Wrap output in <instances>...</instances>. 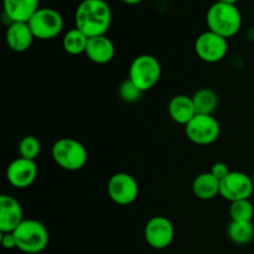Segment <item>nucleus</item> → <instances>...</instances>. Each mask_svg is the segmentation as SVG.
<instances>
[{"instance_id": "obj_19", "label": "nucleus", "mask_w": 254, "mask_h": 254, "mask_svg": "<svg viewBox=\"0 0 254 254\" xmlns=\"http://www.w3.org/2000/svg\"><path fill=\"white\" fill-rule=\"evenodd\" d=\"M192 102L196 113L213 116L218 107V96L211 88H201L195 92L192 96Z\"/></svg>"}, {"instance_id": "obj_25", "label": "nucleus", "mask_w": 254, "mask_h": 254, "mask_svg": "<svg viewBox=\"0 0 254 254\" xmlns=\"http://www.w3.org/2000/svg\"><path fill=\"white\" fill-rule=\"evenodd\" d=\"M211 174H212L213 176H215L217 180H223V179L226 178V176L228 175V174L231 173L230 168H228V165L226 163H222V161H217V163H215L212 165V168H211Z\"/></svg>"}, {"instance_id": "obj_15", "label": "nucleus", "mask_w": 254, "mask_h": 254, "mask_svg": "<svg viewBox=\"0 0 254 254\" xmlns=\"http://www.w3.org/2000/svg\"><path fill=\"white\" fill-rule=\"evenodd\" d=\"M84 55L93 64H106L113 60L116 55V47L113 41L107 37V35L89 37Z\"/></svg>"}, {"instance_id": "obj_7", "label": "nucleus", "mask_w": 254, "mask_h": 254, "mask_svg": "<svg viewBox=\"0 0 254 254\" xmlns=\"http://www.w3.org/2000/svg\"><path fill=\"white\" fill-rule=\"evenodd\" d=\"M29 26L37 40H52L64 30V17L57 10L51 7H40L29 20Z\"/></svg>"}, {"instance_id": "obj_14", "label": "nucleus", "mask_w": 254, "mask_h": 254, "mask_svg": "<svg viewBox=\"0 0 254 254\" xmlns=\"http://www.w3.org/2000/svg\"><path fill=\"white\" fill-rule=\"evenodd\" d=\"M5 40L11 51L21 54L31 47L35 37L27 22H10L5 34Z\"/></svg>"}, {"instance_id": "obj_27", "label": "nucleus", "mask_w": 254, "mask_h": 254, "mask_svg": "<svg viewBox=\"0 0 254 254\" xmlns=\"http://www.w3.org/2000/svg\"><path fill=\"white\" fill-rule=\"evenodd\" d=\"M121 1H123L124 4H127V5H138V4H140L143 0H121Z\"/></svg>"}, {"instance_id": "obj_3", "label": "nucleus", "mask_w": 254, "mask_h": 254, "mask_svg": "<svg viewBox=\"0 0 254 254\" xmlns=\"http://www.w3.org/2000/svg\"><path fill=\"white\" fill-rule=\"evenodd\" d=\"M52 159L61 169L66 171H78L88 161L86 146L73 138H60L51 149Z\"/></svg>"}, {"instance_id": "obj_9", "label": "nucleus", "mask_w": 254, "mask_h": 254, "mask_svg": "<svg viewBox=\"0 0 254 254\" xmlns=\"http://www.w3.org/2000/svg\"><path fill=\"white\" fill-rule=\"evenodd\" d=\"M109 198L119 206L131 205L139 195V185L135 179L127 173H117L107 185Z\"/></svg>"}, {"instance_id": "obj_12", "label": "nucleus", "mask_w": 254, "mask_h": 254, "mask_svg": "<svg viewBox=\"0 0 254 254\" xmlns=\"http://www.w3.org/2000/svg\"><path fill=\"white\" fill-rule=\"evenodd\" d=\"M37 173L39 170L34 160L17 158L7 165L6 180L15 189H26L35 183Z\"/></svg>"}, {"instance_id": "obj_20", "label": "nucleus", "mask_w": 254, "mask_h": 254, "mask_svg": "<svg viewBox=\"0 0 254 254\" xmlns=\"http://www.w3.org/2000/svg\"><path fill=\"white\" fill-rule=\"evenodd\" d=\"M88 39L89 37L86 36L81 30L73 27L64 34V40H62V46L68 55L78 56V55L86 52Z\"/></svg>"}, {"instance_id": "obj_24", "label": "nucleus", "mask_w": 254, "mask_h": 254, "mask_svg": "<svg viewBox=\"0 0 254 254\" xmlns=\"http://www.w3.org/2000/svg\"><path fill=\"white\" fill-rule=\"evenodd\" d=\"M143 94V92L130 81V79H127V81L122 82L121 86H119V96L123 99L124 102H128V103H133L136 102L140 96Z\"/></svg>"}, {"instance_id": "obj_26", "label": "nucleus", "mask_w": 254, "mask_h": 254, "mask_svg": "<svg viewBox=\"0 0 254 254\" xmlns=\"http://www.w3.org/2000/svg\"><path fill=\"white\" fill-rule=\"evenodd\" d=\"M1 246L5 248V250H17V243L16 240H15V236L12 232L9 233H1Z\"/></svg>"}, {"instance_id": "obj_6", "label": "nucleus", "mask_w": 254, "mask_h": 254, "mask_svg": "<svg viewBox=\"0 0 254 254\" xmlns=\"http://www.w3.org/2000/svg\"><path fill=\"white\" fill-rule=\"evenodd\" d=\"M185 134L196 145H211L220 138L221 126L213 116L196 114L185 126Z\"/></svg>"}, {"instance_id": "obj_28", "label": "nucleus", "mask_w": 254, "mask_h": 254, "mask_svg": "<svg viewBox=\"0 0 254 254\" xmlns=\"http://www.w3.org/2000/svg\"><path fill=\"white\" fill-rule=\"evenodd\" d=\"M217 1H220V2H226V4H233V5H236V2H237L238 0H217Z\"/></svg>"}, {"instance_id": "obj_29", "label": "nucleus", "mask_w": 254, "mask_h": 254, "mask_svg": "<svg viewBox=\"0 0 254 254\" xmlns=\"http://www.w3.org/2000/svg\"><path fill=\"white\" fill-rule=\"evenodd\" d=\"M252 181H253V185H254V171H253V175H252Z\"/></svg>"}, {"instance_id": "obj_13", "label": "nucleus", "mask_w": 254, "mask_h": 254, "mask_svg": "<svg viewBox=\"0 0 254 254\" xmlns=\"http://www.w3.org/2000/svg\"><path fill=\"white\" fill-rule=\"evenodd\" d=\"M24 221L21 203L10 195L0 196V232H14Z\"/></svg>"}, {"instance_id": "obj_23", "label": "nucleus", "mask_w": 254, "mask_h": 254, "mask_svg": "<svg viewBox=\"0 0 254 254\" xmlns=\"http://www.w3.org/2000/svg\"><path fill=\"white\" fill-rule=\"evenodd\" d=\"M17 150H19L20 158L35 161V159L41 153V143L35 135H26L20 140Z\"/></svg>"}, {"instance_id": "obj_8", "label": "nucleus", "mask_w": 254, "mask_h": 254, "mask_svg": "<svg viewBox=\"0 0 254 254\" xmlns=\"http://www.w3.org/2000/svg\"><path fill=\"white\" fill-rule=\"evenodd\" d=\"M228 51L227 39L207 31L198 35L195 41V52L198 59L207 64H217L222 61Z\"/></svg>"}, {"instance_id": "obj_2", "label": "nucleus", "mask_w": 254, "mask_h": 254, "mask_svg": "<svg viewBox=\"0 0 254 254\" xmlns=\"http://www.w3.org/2000/svg\"><path fill=\"white\" fill-rule=\"evenodd\" d=\"M206 24L210 31L228 40L240 32L242 15L236 5L216 1L206 12Z\"/></svg>"}, {"instance_id": "obj_5", "label": "nucleus", "mask_w": 254, "mask_h": 254, "mask_svg": "<svg viewBox=\"0 0 254 254\" xmlns=\"http://www.w3.org/2000/svg\"><path fill=\"white\" fill-rule=\"evenodd\" d=\"M161 77V64L151 55H139L129 67V79L140 89L146 92L155 87Z\"/></svg>"}, {"instance_id": "obj_4", "label": "nucleus", "mask_w": 254, "mask_h": 254, "mask_svg": "<svg viewBox=\"0 0 254 254\" xmlns=\"http://www.w3.org/2000/svg\"><path fill=\"white\" fill-rule=\"evenodd\" d=\"M17 250L25 254H39L49 245V231L37 220H24L14 231Z\"/></svg>"}, {"instance_id": "obj_21", "label": "nucleus", "mask_w": 254, "mask_h": 254, "mask_svg": "<svg viewBox=\"0 0 254 254\" xmlns=\"http://www.w3.org/2000/svg\"><path fill=\"white\" fill-rule=\"evenodd\" d=\"M227 236L235 245H248L254 238V226L252 222H236L231 221L227 228Z\"/></svg>"}, {"instance_id": "obj_16", "label": "nucleus", "mask_w": 254, "mask_h": 254, "mask_svg": "<svg viewBox=\"0 0 254 254\" xmlns=\"http://www.w3.org/2000/svg\"><path fill=\"white\" fill-rule=\"evenodd\" d=\"M40 0H4L5 16L10 22H29L40 9Z\"/></svg>"}, {"instance_id": "obj_30", "label": "nucleus", "mask_w": 254, "mask_h": 254, "mask_svg": "<svg viewBox=\"0 0 254 254\" xmlns=\"http://www.w3.org/2000/svg\"><path fill=\"white\" fill-rule=\"evenodd\" d=\"M103 1H108V0H103Z\"/></svg>"}, {"instance_id": "obj_11", "label": "nucleus", "mask_w": 254, "mask_h": 254, "mask_svg": "<svg viewBox=\"0 0 254 254\" xmlns=\"http://www.w3.org/2000/svg\"><path fill=\"white\" fill-rule=\"evenodd\" d=\"M174 237L175 230L173 223L164 216L151 217L144 227L145 242L154 250L160 251L168 248L173 243Z\"/></svg>"}, {"instance_id": "obj_10", "label": "nucleus", "mask_w": 254, "mask_h": 254, "mask_svg": "<svg viewBox=\"0 0 254 254\" xmlns=\"http://www.w3.org/2000/svg\"><path fill=\"white\" fill-rule=\"evenodd\" d=\"M253 191L252 176H248L242 171H231L223 180L220 181V195L230 202L248 200Z\"/></svg>"}, {"instance_id": "obj_1", "label": "nucleus", "mask_w": 254, "mask_h": 254, "mask_svg": "<svg viewBox=\"0 0 254 254\" xmlns=\"http://www.w3.org/2000/svg\"><path fill=\"white\" fill-rule=\"evenodd\" d=\"M74 24L86 36L106 35L112 25V10L103 0H83L74 12Z\"/></svg>"}, {"instance_id": "obj_22", "label": "nucleus", "mask_w": 254, "mask_h": 254, "mask_svg": "<svg viewBox=\"0 0 254 254\" xmlns=\"http://www.w3.org/2000/svg\"><path fill=\"white\" fill-rule=\"evenodd\" d=\"M231 221L236 222H252L254 217V206L248 200H240L231 202L230 205Z\"/></svg>"}, {"instance_id": "obj_17", "label": "nucleus", "mask_w": 254, "mask_h": 254, "mask_svg": "<svg viewBox=\"0 0 254 254\" xmlns=\"http://www.w3.org/2000/svg\"><path fill=\"white\" fill-rule=\"evenodd\" d=\"M168 112L170 118L175 123L181 124L184 127L197 114L195 106H193L192 97L185 96V94H178V96L173 97L169 102Z\"/></svg>"}, {"instance_id": "obj_18", "label": "nucleus", "mask_w": 254, "mask_h": 254, "mask_svg": "<svg viewBox=\"0 0 254 254\" xmlns=\"http://www.w3.org/2000/svg\"><path fill=\"white\" fill-rule=\"evenodd\" d=\"M192 192L198 200H212L220 195V180L211 173L200 174L192 181Z\"/></svg>"}]
</instances>
